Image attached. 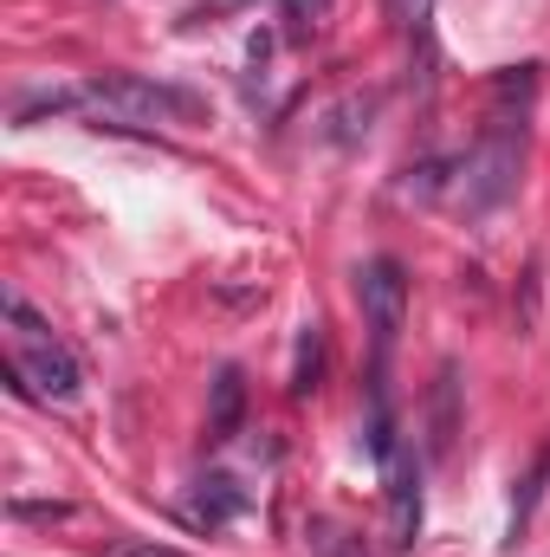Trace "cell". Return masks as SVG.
<instances>
[{"mask_svg":"<svg viewBox=\"0 0 550 557\" xmlns=\"http://www.w3.org/2000/svg\"><path fill=\"white\" fill-rule=\"evenodd\" d=\"M240 409H247V383H240V370H221V376H214L208 434H214V441H234V434H240Z\"/></svg>","mask_w":550,"mask_h":557,"instance_id":"cell-6","label":"cell"},{"mask_svg":"<svg viewBox=\"0 0 550 557\" xmlns=\"http://www.w3.org/2000/svg\"><path fill=\"white\" fill-rule=\"evenodd\" d=\"M39 111H85L98 124H201L208 117V98L188 91V85L149 78V72H91L72 91L26 98L20 104V124H33Z\"/></svg>","mask_w":550,"mask_h":557,"instance_id":"cell-1","label":"cell"},{"mask_svg":"<svg viewBox=\"0 0 550 557\" xmlns=\"http://www.w3.org/2000/svg\"><path fill=\"white\" fill-rule=\"evenodd\" d=\"M434 447L440 454L453 447V370H440V389H434Z\"/></svg>","mask_w":550,"mask_h":557,"instance_id":"cell-12","label":"cell"},{"mask_svg":"<svg viewBox=\"0 0 550 557\" xmlns=\"http://www.w3.org/2000/svg\"><path fill=\"white\" fill-rule=\"evenodd\" d=\"M518 169H525V117L492 111V124L479 131V143H473L466 162H460L453 201H460L466 214H492V208H505V201L518 195Z\"/></svg>","mask_w":550,"mask_h":557,"instance_id":"cell-3","label":"cell"},{"mask_svg":"<svg viewBox=\"0 0 550 557\" xmlns=\"http://www.w3.org/2000/svg\"><path fill=\"white\" fill-rule=\"evenodd\" d=\"M247 506V493L227 480V473H214V480H201V499L188 506V519H208V525H221V519H234Z\"/></svg>","mask_w":550,"mask_h":557,"instance_id":"cell-8","label":"cell"},{"mask_svg":"<svg viewBox=\"0 0 550 557\" xmlns=\"http://www.w3.org/2000/svg\"><path fill=\"white\" fill-rule=\"evenodd\" d=\"M357 305H363V324H370V344H376V370H383L396 337H402V318H409V273L396 260H370L357 273Z\"/></svg>","mask_w":550,"mask_h":557,"instance_id":"cell-4","label":"cell"},{"mask_svg":"<svg viewBox=\"0 0 550 557\" xmlns=\"http://www.w3.org/2000/svg\"><path fill=\"white\" fill-rule=\"evenodd\" d=\"M7 318H13V363H7V383L20 389V396H46V403H72L78 396V357L46 331V318L20 298V292H7Z\"/></svg>","mask_w":550,"mask_h":557,"instance_id":"cell-2","label":"cell"},{"mask_svg":"<svg viewBox=\"0 0 550 557\" xmlns=\"http://www.w3.org/2000/svg\"><path fill=\"white\" fill-rule=\"evenodd\" d=\"M111 557H188V552H175V545H155V539H124V545H111Z\"/></svg>","mask_w":550,"mask_h":557,"instance_id":"cell-13","label":"cell"},{"mask_svg":"<svg viewBox=\"0 0 550 557\" xmlns=\"http://www.w3.org/2000/svg\"><path fill=\"white\" fill-rule=\"evenodd\" d=\"M324 376V331L317 324H298V357H291V396H311Z\"/></svg>","mask_w":550,"mask_h":557,"instance_id":"cell-7","label":"cell"},{"mask_svg":"<svg viewBox=\"0 0 550 557\" xmlns=\"http://www.w3.org/2000/svg\"><path fill=\"white\" fill-rule=\"evenodd\" d=\"M370 117H376V98H350L337 117H330V143H357L370 137Z\"/></svg>","mask_w":550,"mask_h":557,"instance_id":"cell-9","label":"cell"},{"mask_svg":"<svg viewBox=\"0 0 550 557\" xmlns=\"http://www.w3.org/2000/svg\"><path fill=\"white\" fill-rule=\"evenodd\" d=\"M278 13H285V39H304L330 13V0H278Z\"/></svg>","mask_w":550,"mask_h":557,"instance_id":"cell-10","label":"cell"},{"mask_svg":"<svg viewBox=\"0 0 550 557\" xmlns=\"http://www.w3.org/2000/svg\"><path fill=\"white\" fill-rule=\"evenodd\" d=\"M389 7V20H396V33H409V39H427V20H434V0H383Z\"/></svg>","mask_w":550,"mask_h":557,"instance_id":"cell-11","label":"cell"},{"mask_svg":"<svg viewBox=\"0 0 550 557\" xmlns=\"http://www.w3.org/2000/svg\"><path fill=\"white\" fill-rule=\"evenodd\" d=\"M383 506H389V545L409 552L414 532H421V467L402 441L383 454Z\"/></svg>","mask_w":550,"mask_h":557,"instance_id":"cell-5","label":"cell"}]
</instances>
